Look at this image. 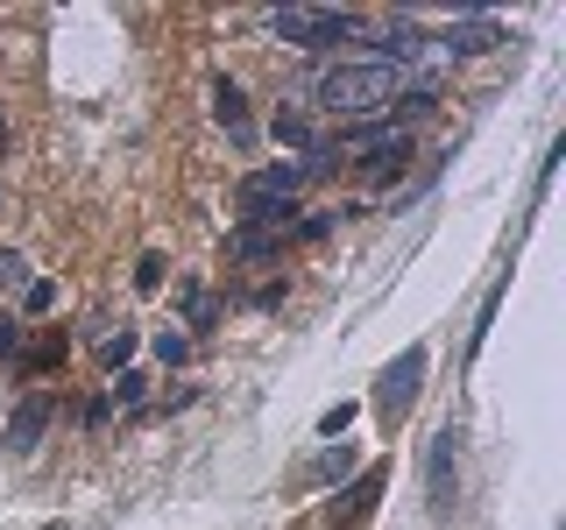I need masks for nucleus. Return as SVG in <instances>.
<instances>
[{
	"mask_svg": "<svg viewBox=\"0 0 566 530\" xmlns=\"http://www.w3.org/2000/svg\"><path fill=\"white\" fill-rule=\"evenodd\" d=\"M424 361H432V353H424V347H403L397 361L382 368V382H376V411H382V417H403V411H411V403H418Z\"/></svg>",
	"mask_w": 566,
	"mask_h": 530,
	"instance_id": "nucleus-4",
	"label": "nucleus"
},
{
	"mask_svg": "<svg viewBox=\"0 0 566 530\" xmlns=\"http://www.w3.org/2000/svg\"><path fill=\"white\" fill-rule=\"evenodd\" d=\"M276 141H291V149H312V120L305 114H297V106H276Z\"/></svg>",
	"mask_w": 566,
	"mask_h": 530,
	"instance_id": "nucleus-14",
	"label": "nucleus"
},
{
	"mask_svg": "<svg viewBox=\"0 0 566 530\" xmlns=\"http://www.w3.org/2000/svg\"><path fill=\"white\" fill-rule=\"evenodd\" d=\"M185 318H191V326H212V318H220L212 290H199V283H191V290H185Z\"/></svg>",
	"mask_w": 566,
	"mask_h": 530,
	"instance_id": "nucleus-16",
	"label": "nucleus"
},
{
	"mask_svg": "<svg viewBox=\"0 0 566 530\" xmlns=\"http://www.w3.org/2000/svg\"><path fill=\"white\" fill-rule=\"evenodd\" d=\"M50 305H57V283H50V276H35L29 290H22V311H35V318H43Z\"/></svg>",
	"mask_w": 566,
	"mask_h": 530,
	"instance_id": "nucleus-17",
	"label": "nucleus"
},
{
	"mask_svg": "<svg viewBox=\"0 0 566 530\" xmlns=\"http://www.w3.org/2000/svg\"><path fill=\"white\" fill-rule=\"evenodd\" d=\"M35 283V269H29V255H14V247H0V297H22Z\"/></svg>",
	"mask_w": 566,
	"mask_h": 530,
	"instance_id": "nucleus-12",
	"label": "nucleus"
},
{
	"mask_svg": "<svg viewBox=\"0 0 566 530\" xmlns=\"http://www.w3.org/2000/svg\"><path fill=\"white\" fill-rule=\"evenodd\" d=\"M262 22H270V35H283L297 50H340L361 35V14H347V8H270Z\"/></svg>",
	"mask_w": 566,
	"mask_h": 530,
	"instance_id": "nucleus-3",
	"label": "nucleus"
},
{
	"mask_svg": "<svg viewBox=\"0 0 566 530\" xmlns=\"http://www.w3.org/2000/svg\"><path fill=\"white\" fill-rule=\"evenodd\" d=\"M227 247H234L241 262H276V255H283V234H270V226H234V234H227Z\"/></svg>",
	"mask_w": 566,
	"mask_h": 530,
	"instance_id": "nucleus-9",
	"label": "nucleus"
},
{
	"mask_svg": "<svg viewBox=\"0 0 566 530\" xmlns=\"http://www.w3.org/2000/svg\"><path fill=\"white\" fill-rule=\"evenodd\" d=\"M403 93H411V78L389 71V64H326V71H318V85H312V99L326 106L333 120H376Z\"/></svg>",
	"mask_w": 566,
	"mask_h": 530,
	"instance_id": "nucleus-1",
	"label": "nucleus"
},
{
	"mask_svg": "<svg viewBox=\"0 0 566 530\" xmlns=\"http://www.w3.org/2000/svg\"><path fill=\"white\" fill-rule=\"evenodd\" d=\"M212 120H220V128L248 149V135H255V128H248V99H241L234 78H212Z\"/></svg>",
	"mask_w": 566,
	"mask_h": 530,
	"instance_id": "nucleus-8",
	"label": "nucleus"
},
{
	"mask_svg": "<svg viewBox=\"0 0 566 530\" xmlns=\"http://www.w3.org/2000/svg\"><path fill=\"white\" fill-rule=\"evenodd\" d=\"M142 396H149V382H142V368H120V375H114V396H106V411H135Z\"/></svg>",
	"mask_w": 566,
	"mask_h": 530,
	"instance_id": "nucleus-13",
	"label": "nucleus"
},
{
	"mask_svg": "<svg viewBox=\"0 0 566 530\" xmlns=\"http://www.w3.org/2000/svg\"><path fill=\"white\" fill-rule=\"evenodd\" d=\"M93 347H99V361H106V368H128V361H135V326H99V332H93Z\"/></svg>",
	"mask_w": 566,
	"mask_h": 530,
	"instance_id": "nucleus-11",
	"label": "nucleus"
},
{
	"mask_svg": "<svg viewBox=\"0 0 566 530\" xmlns=\"http://www.w3.org/2000/svg\"><path fill=\"white\" fill-rule=\"evenodd\" d=\"M424 502H432L439 517L460 502V446H453V432H432V446H424Z\"/></svg>",
	"mask_w": 566,
	"mask_h": 530,
	"instance_id": "nucleus-5",
	"label": "nucleus"
},
{
	"mask_svg": "<svg viewBox=\"0 0 566 530\" xmlns=\"http://www.w3.org/2000/svg\"><path fill=\"white\" fill-rule=\"evenodd\" d=\"M50 417H57V403H50V396H22V403H14V417H8V453L29 459L35 446H43Z\"/></svg>",
	"mask_w": 566,
	"mask_h": 530,
	"instance_id": "nucleus-6",
	"label": "nucleus"
},
{
	"mask_svg": "<svg viewBox=\"0 0 566 530\" xmlns=\"http://www.w3.org/2000/svg\"><path fill=\"white\" fill-rule=\"evenodd\" d=\"M297 234H305V241H326V234H333V212H312V220H297Z\"/></svg>",
	"mask_w": 566,
	"mask_h": 530,
	"instance_id": "nucleus-23",
	"label": "nucleus"
},
{
	"mask_svg": "<svg viewBox=\"0 0 566 530\" xmlns=\"http://www.w3.org/2000/svg\"><path fill=\"white\" fill-rule=\"evenodd\" d=\"M503 43V29L489 22V14H460V22H447V35H439V50L447 57H482V50Z\"/></svg>",
	"mask_w": 566,
	"mask_h": 530,
	"instance_id": "nucleus-7",
	"label": "nucleus"
},
{
	"mask_svg": "<svg viewBox=\"0 0 566 530\" xmlns=\"http://www.w3.org/2000/svg\"><path fill=\"white\" fill-rule=\"evenodd\" d=\"M156 361H164V368L191 361V340H185V332H156Z\"/></svg>",
	"mask_w": 566,
	"mask_h": 530,
	"instance_id": "nucleus-18",
	"label": "nucleus"
},
{
	"mask_svg": "<svg viewBox=\"0 0 566 530\" xmlns=\"http://www.w3.org/2000/svg\"><path fill=\"white\" fill-rule=\"evenodd\" d=\"M57 361H64V340H43L35 353H22V368H29V375H43V368H57Z\"/></svg>",
	"mask_w": 566,
	"mask_h": 530,
	"instance_id": "nucleus-20",
	"label": "nucleus"
},
{
	"mask_svg": "<svg viewBox=\"0 0 566 530\" xmlns=\"http://www.w3.org/2000/svg\"><path fill=\"white\" fill-rule=\"evenodd\" d=\"M382 481H389V474H382V467H368L361 481L347 488V502H340V523H361L368 509H376V495H382Z\"/></svg>",
	"mask_w": 566,
	"mask_h": 530,
	"instance_id": "nucleus-10",
	"label": "nucleus"
},
{
	"mask_svg": "<svg viewBox=\"0 0 566 530\" xmlns=\"http://www.w3.org/2000/svg\"><path fill=\"white\" fill-rule=\"evenodd\" d=\"M135 290H142V297H156V290H164V255H142V269H135Z\"/></svg>",
	"mask_w": 566,
	"mask_h": 530,
	"instance_id": "nucleus-19",
	"label": "nucleus"
},
{
	"mask_svg": "<svg viewBox=\"0 0 566 530\" xmlns=\"http://www.w3.org/2000/svg\"><path fill=\"white\" fill-rule=\"evenodd\" d=\"M347 424H354V403H340V411H326V417H318V432H326V438H340Z\"/></svg>",
	"mask_w": 566,
	"mask_h": 530,
	"instance_id": "nucleus-22",
	"label": "nucleus"
},
{
	"mask_svg": "<svg viewBox=\"0 0 566 530\" xmlns=\"http://www.w3.org/2000/svg\"><path fill=\"white\" fill-rule=\"evenodd\" d=\"M297 191H305V163H270L241 177V226H276L297 212Z\"/></svg>",
	"mask_w": 566,
	"mask_h": 530,
	"instance_id": "nucleus-2",
	"label": "nucleus"
},
{
	"mask_svg": "<svg viewBox=\"0 0 566 530\" xmlns=\"http://www.w3.org/2000/svg\"><path fill=\"white\" fill-rule=\"evenodd\" d=\"M14 353H22V318L0 311V361H14Z\"/></svg>",
	"mask_w": 566,
	"mask_h": 530,
	"instance_id": "nucleus-21",
	"label": "nucleus"
},
{
	"mask_svg": "<svg viewBox=\"0 0 566 530\" xmlns=\"http://www.w3.org/2000/svg\"><path fill=\"white\" fill-rule=\"evenodd\" d=\"M347 467H354V446H347V438H340V446H326V453L312 459V481H340Z\"/></svg>",
	"mask_w": 566,
	"mask_h": 530,
	"instance_id": "nucleus-15",
	"label": "nucleus"
}]
</instances>
